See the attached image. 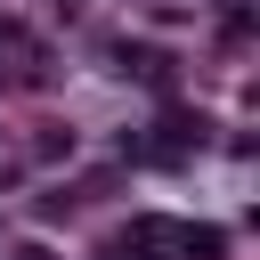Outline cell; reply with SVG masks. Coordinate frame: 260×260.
Segmentation results:
<instances>
[{"label":"cell","mask_w":260,"mask_h":260,"mask_svg":"<svg viewBox=\"0 0 260 260\" xmlns=\"http://www.w3.org/2000/svg\"><path fill=\"white\" fill-rule=\"evenodd\" d=\"M114 57H122V73H138V81H154V89L171 81V65H162L154 49H114Z\"/></svg>","instance_id":"obj_1"},{"label":"cell","mask_w":260,"mask_h":260,"mask_svg":"<svg viewBox=\"0 0 260 260\" xmlns=\"http://www.w3.org/2000/svg\"><path fill=\"white\" fill-rule=\"evenodd\" d=\"M65 8H73V0H65Z\"/></svg>","instance_id":"obj_3"},{"label":"cell","mask_w":260,"mask_h":260,"mask_svg":"<svg viewBox=\"0 0 260 260\" xmlns=\"http://www.w3.org/2000/svg\"><path fill=\"white\" fill-rule=\"evenodd\" d=\"M16 260H49V252H41V244H24V252H16Z\"/></svg>","instance_id":"obj_2"}]
</instances>
